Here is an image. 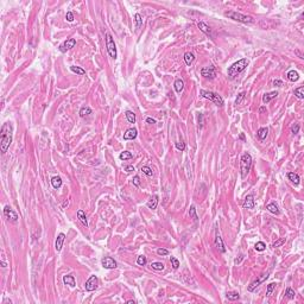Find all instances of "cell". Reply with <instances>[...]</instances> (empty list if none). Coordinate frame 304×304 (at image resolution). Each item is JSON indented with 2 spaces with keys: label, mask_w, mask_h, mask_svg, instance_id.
Segmentation results:
<instances>
[{
  "label": "cell",
  "mask_w": 304,
  "mask_h": 304,
  "mask_svg": "<svg viewBox=\"0 0 304 304\" xmlns=\"http://www.w3.org/2000/svg\"><path fill=\"white\" fill-rule=\"evenodd\" d=\"M11 143H12V125L10 123H5L1 126V131H0V149H1L3 153L7 152Z\"/></svg>",
  "instance_id": "1"
},
{
  "label": "cell",
  "mask_w": 304,
  "mask_h": 304,
  "mask_svg": "<svg viewBox=\"0 0 304 304\" xmlns=\"http://www.w3.org/2000/svg\"><path fill=\"white\" fill-rule=\"evenodd\" d=\"M247 65H248V61H247L246 58H241V59L238 61V62L233 63V64L228 68L227 74H228V76L231 77L232 80H234V79H237V76H238L241 71H244V70H245Z\"/></svg>",
  "instance_id": "2"
},
{
  "label": "cell",
  "mask_w": 304,
  "mask_h": 304,
  "mask_svg": "<svg viewBox=\"0 0 304 304\" xmlns=\"http://www.w3.org/2000/svg\"><path fill=\"white\" fill-rule=\"evenodd\" d=\"M224 17H228V18L235 20V22H240V23H245V24H253L254 19L252 18L251 16H246L242 14L240 12H235V11H229V12H224Z\"/></svg>",
  "instance_id": "3"
},
{
  "label": "cell",
  "mask_w": 304,
  "mask_h": 304,
  "mask_svg": "<svg viewBox=\"0 0 304 304\" xmlns=\"http://www.w3.org/2000/svg\"><path fill=\"white\" fill-rule=\"evenodd\" d=\"M251 166H252V157L249 153H244L241 156V159H240V169H241V177L245 178L247 176V173L249 172L251 170Z\"/></svg>",
  "instance_id": "4"
},
{
  "label": "cell",
  "mask_w": 304,
  "mask_h": 304,
  "mask_svg": "<svg viewBox=\"0 0 304 304\" xmlns=\"http://www.w3.org/2000/svg\"><path fill=\"white\" fill-rule=\"evenodd\" d=\"M200 94H201V96H202V98L213 101L218 107H222V106H223V99L220 96L219 94H216V93H214V92L203 90V89H202L201 92H200Z\"/></svg>",
  "instance_id": "5"
},
{
  "label": "cell",
  "mask_w": 304,
  "mask_h": 304,
  "mask_svg": "<svg viewBox=\"0 0 304 304\" xmlns=\"http://www.w3.org/2000/svg\"><path fill=\"white\" fill-rule=\"evenodd\" d=\"M106 48H107V53L112 58H117V48H115V43L114 39L111 36V33H106Z\"/></svg>",
  "instance_id": "6"
},
{
  "label": "cell",
  "mask_w": 304,
  "mask_h": 304,
  "mask_svg": "<svg viewBox=\"0 0 304 304\" xmlns=\"http://www.w3.org/2000/svg\"><path fill=\"white\" fill-rule=\"evenodd\" d=\"M268 276H270V272H266V273L262 274V276H260V277L258 278V279H255L253 283H251V285H249L248 288H247V290H248V291H254L257 286H259V285L262 284L263 282H265V280L267 279V278H268Z\"/></svg>",
  "instance_id": "7"
},
{
  "label": "cell",
  "mask_w": 304,
  "mask_h": 304,
  "mask_svg": "<svg viewBox=\"0 0 304 304\" xmlns=\"http://www.w3.org/2000/svg\"><path fill=\"white\" fill-rule=\"evenodd\" d=\"M4 215L7 218V220L11 221V222H17V221H18V215H17V213L13 209H11L8 206H6L4 208Z\"/></svg>",
  "instance_id": "8"
},
{
  "label": "cell",
  "mask_w": 304,
  "mask_h": 304,
  "mask_svg": "<svg viewBox=\"0 0 304 304\" xmlns=\"http://www.w3.org/2000/svg\"><path fill=\"white\" fill-rule=\"evenodd\" d=\"M201 75L206 79H214L216 76V70H215V67L210 65V67H206V68H202L201 69Z\"/></svg>",
  "instance_id": "9"
},
{
  "label": "cell",
  "mask_w": 304,
  "mask_h": 304,
  "mask_svg": "<svg viewBox=\"0 0 304 304\" xmlns=\"http://www.w3.org/2000/svg\"><path fill=\"white\" fill-rule=\"evenodd\" d=\"M98 283H99L98 277H96V276H92V277L89 278V279L86 282L84 288H86L87 291H94L95 289L98 288Z\"/></svg>",
  "instance_id": "10"
},
{
  "label": "cell",
  "mask_w": 304,
  "mask_h": 304,
  "mask_svg": "<svg viewBox=\"0 0 304 304\" xmlns=\"http://www.w3.org/2000/svg\"><path fill=\"white\" fill-rule=\"evenodd\" d=\"M101 264L103 268H107V270H111V268H115L117 267V262L111 257H105L101 260Z\"/></svg>",
  "instance_id": "11"
},
{
  "label": "cell",
  "mask_w": 304,
  "mask_h": 304,
  "mask_svg": "<svg viewBox=\"0 0 304 304\" xmlns=\"http://www.w3.org/2000/svg\"><path fill=\"white\" fill-rule=\"evenodd\" d=\"M76 44V39L75 38H68L62 45L59 47V50L62 51V53H65L67 50H70L71 48H74Z\"/></svg>",
  "instance_id": "12"
},
{
  "label": "cell",
  "mask_w": 304,
  "mask_h": 304,
  "mask_svg": "<svg viewBox=\"0 0 304 304\" xmlns=\"http://www.w3.org/2000/svg\"><path fill=\"white\" fill-rule=\"evenodd\" d=\"M254 206H255V202H254L253 195H247L245 197V201H244V204H242V207H244L245 209H253Z\"/></svg>",
  "instance_id": "13"
},
{
  "label": "cell",
  "mask_w": 304,
  "mask_h": 304,
  "mask_svg": "<svg viewBox=\"0 0 304 304\" xmlns=\"http://www.w3.org/2000/svg\"><path fill=\"white\" fill-rule=\"evenodd\" d=\"M138 131L135 128H128L127 131L124 133V140H133L137 138Z\"/></svg>",
  "instance_id": "14"
},
{
  "label": "cell",
  "mask_w": 304,
  "mask_h": 304,
  "mask_svg": "<svg viewBox=\"0 0 304 304\" xmlns=\"http://www.w3.org/2000/svg\"><path fill=\"white\" fill-rule=\"evenodd\" d=\"M215 247L218 248L220 252H226V248H224V245H223V241H222V238H221V235L220 234L216 232V234H215Z\"/></svg>",
  "instance_id": "15"
},
{
  "label": "cell",
  "mask_w": 304,
  "mask_h": 304,
  "mask_svg": "<svg viewBox=\"0 0 304 304\" xmlns=\"http://www.w3.org/2000/svg\"><path fill=\"white\" fill-rule=\"evenodd\" d=\"M64 239H65V235H64L63 233L58 234V237H57V239H56V242H55V248H56V251H57V252H59L61 249H62V247H63V242H64Z\"/></svg>",
  "instance_id": "16"
},
{
  "label": "cell",
  "mask_w": 304,
  "mask_h": 304,
  "mask_svg": "<svg viewBox=\"0 0 304 304\" xmlns=\"http://www.w3.org/2000/svg\"><path fill=\"white\" fill-rule=\"evenodd\" d=\"M197 26H198V29L201 30L202 32H204L207 36H209L210 38H213V34H212V29L208 26L207 24H204V23H202V22H200L198 24H197Z\"/></svg>",
  "instance_id": "17"
},
{
  "label": "cell",
  "mask_w": 304,
  "mask_h": 304,
  "mask_svg": "<svg viewBox=\"0 0 304 304\" xmlns=\"http://www.w3.org/2000/svg\"><path fill=\"white\" fill-rule=\"evenodd\" d=\"M63 283L65 285H69V286H71V288H74V286L76 285V280H75V278L74 276L71 274H67L63 277Z\"/></svg>",
  "instance_id": "18"
},
{
  "label": "cell",
  "mask_w": 304,
  "mask_h": 304,
  "mask_svg": "<svg viewBox=\"0 0 304 304\" xmlns=\"http://www.w3.org/2000/svg\"><path fill=\"white\" fill-rule=\"evenodd\" d=\"M157 204H158V196L157 195H153L150 201L146 203V206L149 207L150 209H156V208H157Z\"/></svg>",
  "instance_id": "19"
},
{
  "label": "cell",
  "mask_w": 304,
  "mask_h": 304,
  "mask_svg": "<svg viewBox=\"0 0 304 304\" xmlns=\"http://www.w3.org/2000/svg\"><path fill=\"white\" fill-rule=\"evenodd\" d=\"M277 95H278V93H277V92H271V93H267V94H265L264 96H263V102H264V103H268V102H270L272 99L277 98Z\"/></svg>",
  "instance_id": "20"
},
{
  "label": "cell",
  "mask_w": 304,
  "mask_h": 304,
  "mask_svg": "<svg viewBox=\"0 0 304 304\" xmlns=\"http://www.w3.org/2000/svg\"><path fill=\"white\" fill-rule=\"evenodd\" d=\"M267 133H268V128L267 127H262V128L258 129L257 135H258V138L260 139V140H264V139L267 137Z\"/></svg>",
  "instance_id": "21"
},
{
  "label": "cell",
  "mask_w": 304,
  "mask_h": 304,
  "mask_svg": "<svg viewBox=\"0 0 304 304\" xmlns=\"http://www.w3.org/2000/svg\"><path fill=\"white\" fill-rule=\"evenodd\" d=\"M288 177H289V179L292 182V183H295L296 185L299 183V181H301L299 176L297 175V173H295V172H289L288 173Z\"/></svg>",
  "instance_id": "22"
},
{
  "label": "cell",
  "mask_w": 304,
  "mask_h": 304,
  "mask_svg": "<svg viewBox=\"0 0 304 304\" xmlns=\"http://www.w3.org/2000/svg\"><path fill=\"white\" fill-rule=\"evenodd\" d=\"M51 184H53V187L55 189H58V188H61V185H62V179H61V177H58V176H55V177L51 178Z\"/></svg>",
  "instance_id": "23"
},
{
  "label": "cell",
  "mask_w": 304,
  "mask_h": 304,
  "mask_svg": "<svg viewBox=\"0 0 304 304\" xmlns=\"http://www.w3.org/2000/svg\"><path fill=\"white\" fill-rule=\"evenodd\" d=\"M77 218H79V220H80V221H81V222H82V223L86 226V227H87V226H88V221H87L86 214H84V212H83V210H81V209H80V210H77Z\"/></svg>",
  "instance_id": "24"
},
{
  "label": "cell",
  "mask_w": 304,
  "mask_h": 304,
  "mask_svg": "<svg viewBox=\"0 0 304 304\" xmlns=\"http://www.w3.org/2000/svg\"><path fill=\"white\" fill-rule=\"evenodd\" d=\"M183 88H184V82H183V80L177 79L175 81V90L177 93H181L182 90H183Z\"/></svg>",
  "instance_id": "25"
},
{
  "label": "cell",
  "mask_w": 304,
  "mask_h": 304,
  "mask_svg": "<svg viewBox=\"0 0 304 304\" xmlns=\"http://www.w3.org/2000/svg\"><path fill=\"white\" fill-rule=\"evenodd\" d=\"M266 209H267L268 212H270V213H272V214H276V215L279 214V209H278V206H277L276 203H270V204H267Z\"/></svg>",
  "instance_id": "26"
},
{
  "label": "cell",
  "mask_w": 304,
  "mask_h": 304,
  "mask_svg": "<svg viewBox=\"0 0 304 304\" xmlns=\"http://www.w3.org/2000/svg\"><path fill=\"white\" fill-rule=\"evenodd\" d=\"M194 59H195L194 54H191V53H185L184 54V61H185L187 65H191V63L194 62Z\"/></svg>",
  "instance_id": "27"
},
{
  "label": "cell",
  "mask_w": 304,
  "mask_h": 304,
  "mask_svg": "<svg viewBox=\"0 0 304 304\" xmlns=\"http://www.w3.org/2000/svg\"><path fill=\"white\" fill-rule=\"evenodd\" d=\"M125 115H126V119H127V121H128L129 124H134L135 123V114H134L133 112L127 111L125 113Z\"/></svg>",
  "instance_id": "28"
},
{
  "label": "cell",
  "mask_w": 304,
  "mask_h": 304,
  "mask_svg": "<svg viewBox=\"0 0 304 304\" xmlns=\"http://www.w3.org/2000/svg\"><path fill=\"white\" fill-rule=\"evenodd\" d=\"M286 76H288V79L290 81H292V82H295V81L298 80V73L296 70H290L288 74H286Z\"/></svg>",
  "instance_id": "29"
},
{
  "label": "cell",
  "mask_w": 304,
  "mask_h": 304,
  "mask_svg": "<svg viewBox=\"0 0 304 304\" xmlns=\"http://www.w3.org/2000/svg\"><path fill=\"white\" fill-rule=\"evenodd\" d=\"M119 158L121 160H128V159H132L133 158V154L131 152H128V151H124V152H121L120 156H119Z\"/></svg>",
  "instance_id": "30"
},
{
  "label": "cell",
  "mask_w": 304,
  "mask_h": 304,
  "mask_svg": "<svg viewBox=\"0 0 304 304\" xmlns=\"http://www.w3.org/2000/svg\"><path fill=\"white\" fill-rule=\"evenodd\" d=\"M134 20H135V29H140V26L143 25V18H142V16L139 14V13H135L134 16Z\"/></svg>",
  "instance_id": "31"
},
{
  "label": "cell",
  "mask_w": 304,
  "mask_h": 304,
  "mask_svg": "<svg viewBox=\"0 0 304 304\" xmlns=\"http://www.w3.org/2000/svg\"><path fill=\"white\" fill-rule=\"evenodd\" d=\"M89 114H92V109H90L89 107H82V108L80 109V117L84 118V117L89 115Z\"/></svg>",
  "instance_id": "32"
},
{
  "label": "cell",
  "mask_w": 304,
  "mask_h": 304,
  "mask_svg": "<svg viewBox=\"0 0 304 304\" xmlns=\"http://www.w3.org/2000/svg\"><path fill=\"white\" fill-rule=\"evenodd\" d=\"M151 267L153 268V270H156V271H162V270H164V264L163 263H158V262H154V263L151 264Z\"/></svg>",
  "instance_id": "33"
},
{
  "label": "cell",
  "mask_w": 304,
  "mask_h": 304,
  "mask_svg": "<svg viewBox=\"0 0 304 304\" xmlns=\"http://www.w3.org/2000/svg\"><path fill=\"white\" fill-rule=\"evenodd\" d=\"M70 70H71L73 73L79 74V75H84V74H86V71L83 70L82 68H80V67H76V65H71V67H70Z\"/></svg>",
  "instance_id": "34"
},
{
  "label": "cell",
  "mask_w": 304,
  "mask_h": 304,
  "mask_svg": "<svg viewBox=\"0 0 304 304\" xmlns=\"http://www.w3.org/2000/svg\"><path fill=\"white\" fill-rule=\"evenodd\" d=\"M303 90H304V87H298L297 89H295V95H296V96L298 98V99H303L304 98V93H303Z\"/></svg>",
  "instance_id": "35"
},
{
  "label": "cell",
  "mask_w": 304,
  "mask_h": 304,
  "mask_svg": "<svg viewBox=\"0 0 304 304\" xmlns=\"http://www.w3.org/2000/svg\"><path fill=\"white\" fill-rule=\"evenodd\" d=\"M276 286H277L276 283H271V284L267 285V289H266V295H267V296H271L272 292H273V290L276 289Z\"/></svg>",
  "instance_id": "36"
},
{
  "label": "cell",
  "mask_w": 304,
  "mask_h": 304,
  "mask_svg": "<svg viewBox=\"0 0 304 304\" xmlns=\"http://www.w3.org/2000/svg\"><path fill=\"white\" fill-rule=\"evenodd\" d=\"M227 298H228L229 301H237V299L240 298V296H239V293H238V292H228V293H227Z\"/></svg>",
  "instance_id": "37"
},
{
  "label": "cell",
  "mask_w": 304,
  "mask_h": 304,
  "mask_svg": "<svg viewBox=\"0 0 304 304\" xmlns=\"http://www.w3.org/2000/svg\"><path fill=\"white\" fill-rule=\"evenodd\" d=\"M285 295H286V297H288V298L293 299L295 296H296V292H295L291 288H288V289H286V291H285Z\"/></svg>",
  "instance_id": "38"
},
{
  "label": "cell",
  "mask_w": 304,
  "mask_h": 304,
  "mask_svg": "<svg viewBox=\"0 0 304 304\" xmlns=\"http://www.w3.org/2000/svg\"><path fill=\"white\" fill-rule=\"evenodd\" d=\"M254 247H255V249H257V251H259V252H263V251L266 248V245L264 244L263 241H258L257 244H255V246H254Z\"/></svg>",
  "instance_id": "39"
},
{
  "label": "cell",
  "mask_w": 304,
  "mask_h": 304,
  "mask_svg": "<svg viewBox=\"0 0 304 304\" xmlns=\"http://www.w3.org/2000/svg\"><path fill=\"white\" fill-rule=\"evenodd\" d=\"M146 257H144V255H139L138 257V259H137V264L139 265V266H144V265H146Z\"/></svg>",
  "instance_id": "40"
},
{
  "label": "cell",
  "mask_w": 304,
  "mask_h": 304,
  "mask_svg": "<svg viewBox=\"0 0 304 304\" xmlns=\"http://www.w3.org/2000/svg\"><path fill=\"white\" fill-rule=\"evenodd\" d=\"M189 215H190V218H193L194 220H197V215H196V208L195 206H191L190 207V210H189Z\"/></svg>",
  "instance_id": "41"
},
{
  "label": "cell",
  "mask_w": 304,
  "mask_h": 304,
  "mask_svg": "<svg viewBox=\"0 0 304 304\" xmlns=\"http://www.w3.org/2000/svg\"><path fill=\"white\" fill-rule=\"evenodd\" d=\"M170 263H171L172 267L175 268V270H177V268L179 267V262H178V260H177L175 257H171V258H170Z\"/></svg>",
  "instance_id": "42"
},
{
  "label": "cell",
  "mask_w": 304,
  "mask_h": 304,
  "mask_svg": "<svg viewBox=\"0 0 304 304\" xmlns=\"http://www.w3.org/2000/svg\"><path fill=\"white\" fill-rule=\"evenodd\" d=\"M142 171L145 173L146 176H152V169L149 166H142Z\"/></svg>",
  "instance_id": "43"
},
{
  "label": "cell",
  "mask_w": 304,
  "mask_h": 304,
  "mask_svg": "<svg viewBox=\"0 0 304 304\" xmlns=\"http://www.w3.org/2000/svg\"><path fill=\"white\" fill-rule=\"evenodd\" d=\"M175 146H176V149L179 150V151H184L185 150V144L183 142H177L175 144Z\"/></svg>",
  "instance_id": "44"
},
{
  "label": "cell",
  "mask_w": 304,
  "mask_h": 304,
  "mask_svg": "<svg viewBox=\"0 0 304 304\" xmlns=\"http://www.w3.org/2000/svg\"><path fill=\"white\" fill-rule=\"evenodd\" d=\"M284 242H285V239H284V238H280V239H278L276 242H273V244H272V247H274V248H276V247H279V246H282V245L284 244Z\"/></svg>",
  "instance_id": "45"
},
{
  "label": "cell",
  "mask_w": 304,
  "mask_h": 304,
  "mask_svg": "<svg viewBox=\"0 0 304 304\" xmlns=\"http://www.w3.org/2000/svg\"><path fill=\"white\" fill-rule=\"evenodd\" d=\"M245 99V93H240L239 94V96L237 98V100H235V105H240V103L242 102V100Z\"/></svg>",
  "instance_id": "46"
},
{
  "label": "cell",
  "mask_w": 304,
  "mask_h": 304,
  "mask_svg": "<svg viewBox=\"0 0 304 304\" xmlns=\"http://www.w3.org/2000/svg\"><path fill=\"white\" fill-rule=\"evenodd\" d=\"M298 131H299V125H298V124H293L292 127H291V132H292L293 134H297Z\"/></svg>",
  "instance_id": "47"
},
{
  "label": "cell",
  "mask_w": 304,
  "mask_h": 304,
  "mask_svg": "<svg viewBox=\"0 0 304 304\" xmlns=\"http://www.w3.org/2000/svg\"><path fill=\"white\" fill-rule=\"evenodd\" d=\"M157 253H158V255H168L169 254V251L168 249H164V248H158L157 249Z\"/></svg>",
  "instance_id": "48"
},
{
  "label": "cell",
  "mask_w": 304,
  "mask_h": 304,
  "mask_svg": "<svg viewBox=\"0 0 304 304\" xmlns=\"http://www.w3.org/2000/svg\"><path fill=\"white\" fill-rule=\"evenodd\" d=\"M65 18H67V20L69 22V23H71L73 20H74V14H73V12H67V16H65Z\"/></svg>",
  "instance_id": "49"
},
{
  "label": "cell",
  "mask_w": 304,
  "mask_h": 304,
  "mask_svg": "<svg viewBox=\"0 0 304 304\" xmlns=\"http://www.w3.org/2000/svg\"><path fill=\"white\" fill-rule=\"evenodd\" d=\"M133 184L135 187H139L140 185V178H139V176H134L133 177Z\"/></svg>",
  "instance_id": "50"
},
{
  "label": "cell",
  "mask_w": 304,
  "mask_h": 304,
  "mask_svg": "<svg viewBox=\"0 0 304 304\" xmlns=\"http://www.w3.org/2000/svg\"><path fill=\"white\" fill-rule=\"evenodd\" d=\"M273 84L277 86V87H282V86H283V82H282L280 80H274V81H273Z\"/></svg>",
  "instance_id": "51"
},
{
  "label": "cell",
  "mask_w": 304,
  "mask_h": 304,
  "mask_svg": "<svg viewBox=\"0 0 304 304\" xmlns=\"http://www.w3.org/2000/svg\"><path fill=\"white\" fill-rule=\"evenodd\" d=\"M125 171H126V172H132V171H134V168H133L132 165H128V166L125 168Z\"/></svg>",
  "instance_id": "52"
},
{
  "label": "cell",
  "mask_w": 304,
  "mask_h": 304,
  "mask_svg": "<svg viewBox=\"0 0 304 304\" xmlns=\"http://www.w3.org/2000/svg\"><path fill=\"white\" fill-rule=\"evenodd\" d=\"M146 123H149V124H156V120L152 119V118H147L146 119Z\"/></svg>",
  "instance_id": "53"
},
{
  "label": "cell",
  "mask_w": 304,
  "mask_h": 304,
  "mask_svg": "<svg viewBox=\"0 0 304 304\" xmlns=\"http://www.w3.org/2000/svg\"><path fill=\"white\" fill-rule=\"evenodd\" d=\"M68 204H69V201H68V200H65V201H64V203H63V206H62V208H65Z\"/></svg>",
  "instance_id": "54"
},
{
  "label": "cell",
  "mask_w": 304,
  "mask_h": 304,
  "mask_svg": "<svg viewBox=\"0 0 304 304\" xmlns=\"http://www.w3.org/2000/svg\"><path fill=\"white\" fill-rule=\"evenodd\" d=\"M265 111H266L265 107H262V108H260V113H263V112H265Z\"/></svg>",
  "instance_id": "55"
},
{
  "label": "cell",
  "mask_w": 304,
  "mask_h": 304,
  "mask_svg": "<svg viewBox=\"0 0 304 304\" xmlns=\"http://www.w3.org/2000/svg\"><path fill=\"white\" fill-rule=\"evenodd\" d=\"M127 304H134V301H128Z\"/></svg>",
  "instance_id": "56"
},
{
  "label": "cell",
  "mask_w": 304,
  "mask_h": 304,
  "mask_svg": "<svg viewBox=\"0 0 304 304\" xmlns=\"http://www.w3.org/2000/svg\"><path fill=\"white\" fill-rule=\"evenodd\" d=\"M1 265H3V267H6V263L5 262H1Z\"/></svg>",
  "instance_id": "57"
},
{
  "label": "cell",
  "mask_w": 304,
  "mask_h": 304,
  "mask_svg": "<svg viewBox=\"0 0 304 304\" xmlns=\"http://www.w3.org/2000/svg\"><path fill=\"white\" fill-rule=\"evenodd\" d=\"M240 139H241V140H244V139H245V137H244V134H241V135H240Z\"/></svg>",
  "instance_id": "58"
}]
</instances>
